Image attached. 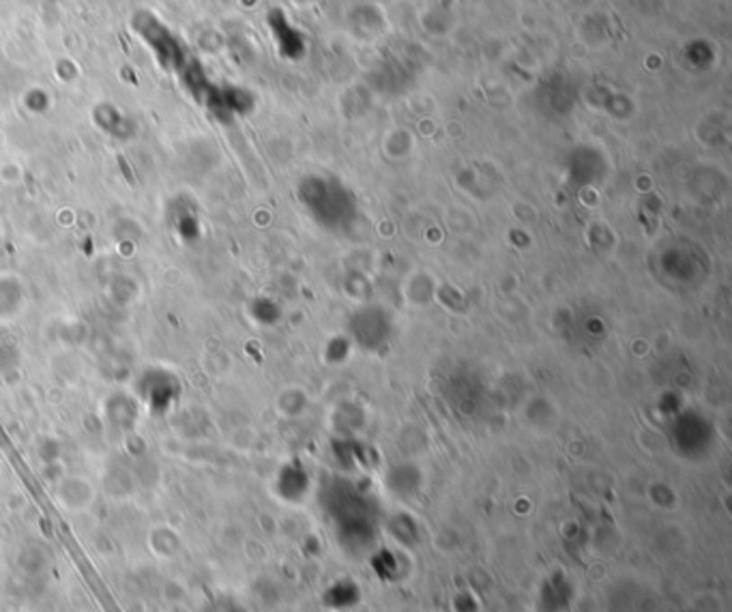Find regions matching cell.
<instances>
[{
    "instance_id": "6da1fadb",
    "label": "cell",
    "mask_w": 732,
    "mask_h": 612,
    "mask_svg": "<svg viewBox=\"0 0 732 612\" xmlns=\"http://www.w3.org/2000/svg\"><path fill=\"white\" fill-rule=\"evenodd\" d=\"M140 398L150 406L153 413H166L167 406L178 398L176 376L164 370H150L140 378Z\"/></svg>"
},
{
    "instance_id": "7a4b0ae2",
    "label": "cell",
    "mask_w": 732,
    "mask_h": 612,
    "mask_svg": "<svg viewBox=\"0 0 732 612\" xmlns=\"http://www.w3.org/2000/svg\"><path fill=\"white\" fill-rule=\"evenodd\" d=\"M91 483L82 482L80 477H74V480H67L59 490V499L63 503V508L67 509H84L86 505H91L93 499L80 497V492H91Z\"/></svg>"
},
{
    "instance_id": "3957f363",
    "label": "cell",
    "mask_w": 732,
    "mask_h": 612,
    "mask_svg": "<svg viewBox=\"0 0 732 612\" xmlns=\"http://www.w3.org/2000/svg\"><path fill=\"white\" fill-rule=\"evenodd\" d=\"M178 546H181V539H178L172 528L159 526L153 528V533H150V548L161 559H172L178 553Z\"/></svg>"
}]
</instances>
